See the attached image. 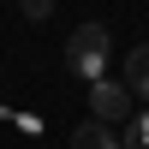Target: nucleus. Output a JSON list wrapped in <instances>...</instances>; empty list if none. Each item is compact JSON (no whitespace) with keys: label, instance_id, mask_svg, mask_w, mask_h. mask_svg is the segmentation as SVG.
Returning <instances> with one entry per match:
<instances>
[{"label":"nucleus","instance_id":"20e7f679","mask_svg":"<svg viewBox=\"0 0 149 149\" xmlns=\"http://www.w3.org/2000/svg\"><path fill=\"white\" fill-rule=\"evenodd\" d=\"M125 84H131V95H149V42L125 54Z\"/></svg>","mask_w":149,"mask_h":149},{"label":"nucleus","instance_id":"423d86ee","mask_svg":"<svg viewBox=\"0 0 149 149\" xmlns=\"http://www.w3.org/2000/svg\"><path fill=\"white\" fill-rule=\"evenodd\" d=\"M24 6V18H48V12H54V0H18Z\"/></svg>","mask_w":149,"mask_h":149},{"label":"nucleus","instance_id":"39448f33","mask_svg":"<svg viewBox=\"0 0 149 149\" xmlns=\"http://www.w3.org/2000/svg\"><path fill=\"white\" fill-rule=\"evenodd\" d=\"M125 125H131V131L119 137V149H149V113H131Z\"/></svg>","mask_w":149,"mask_h":149},{"label":"nucleus","instance_id":"f03ea898","mask_svg":"<svg viewBox=\"0 0 149 149\" xmlns=\"http://www.w3.org/2000/svg\"><path fill=\"white\" fill-rule=\"evenodd\" d=\"M131 102H137V95H131V84L125 78H95L90 84V119H102V125H125L131 119Z\"/></svg>","mask_w":149,"mask_h":149},{"label":"nucleus","instance_id":"f257e3e1","mask_svg":"<svg viewBox=\"0 0 149 149\" xmlns=\"http://www.w3.org/2000/svg\"><path fill=\"white\" fill-rule=\"evenodd\" d=\"M107 60H113V42H107V30L102 24H78L72 30V42H66V66L78 72V78H107Z\"/></svg>","mask_w":149,"mask_h":149},{"label":"nucleus","instance_id":"7ed1b4c3","mask_svg":"<svg viewBox=\"0 0 149 149\" xmlns=\"http://www.w3.org/2000/svg\"><path fill=\"white\" fill-rule=\"evenodd\" d=\"M72 149H119V131H107L102 119H90V125L72 131Z\"/></svg>","mask_w":149,"mask_h":149}]
</instances>
